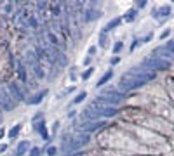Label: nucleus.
<instances>
[{
	"label": "nucleus",
	"mask_w": 174,
	"mask_h": 156,
	"mask_svg": "<svg viewBox=\"0 0 174 156\" xmlns=\"http://www.w3.org/2000/svg\"><path fill=\"white\" fill-rule=\"evenodd\" d=\"M155 78L153 71H143V69H130L127 73H124L118 80V89L122 92H129L139 89V87L146 85L148 82H152Z\"/></svg>",
	"instance_id": "obj_1"
},
{
	"label": "nucleus",
	"mask_w": 174,
	"mask_h": 156,
	"mask_svg": "<svg viewBox=\"0 0 174 156\" xmlns=\"http://www.w3.org/2000/svg\"><path fill=\"white\" fill-rule=\"evenodd\" d=\"M143 68H150V71H165V69H169V61L165 59H158V57H146V59L141 63Z\"/></svg>",
	"instance_id": "obj_2"
},
{
	"label": "nucleus",
	"mask_w": 174,
	"mask_h": 156,
	"mask_svg": "<svg viewBox=\"0 0 174 156\" xmlns=\"http://www.w3.org/2000/svg\"><path fill=\"white\" fill-rule=\"evenodd\" d=\"M16 106H17V102L11 97L9 90H7V89H4V87H0V109L11 111V109H14Z\"/></svg>",
	"instance_id": "obj_3"
},
{
	"label": "nucleus",
	"mask_w": 174,
	"mask_h": 156,
	"mask_svg": "<svg viewBox=\"0 0 174 156\" xmlns=\"http://www.w3.org/2000/svg\"><path fill=\"white\" fill-rule=\"evenodd\" d=\"M91 108L94 109L96 113H99L101 116H104V118H112V116H117V115H118V109L117 108H112V106H103V104L92 102Z\"/></svg>",
	"instance_id": "obj_4"
},
{
	"label": "nucleus",
	"mask_w": 174,
	"mask_h": 156,
	"mask_svg": "<svg viewBox=\"0 0 174 156\" xmlns=\"http://www.w3.org/2000/svg\"><path fill=\"white\" fill-rule=\"evenodd\" d=\"M103 127H106V121L99 120V121H84L78 125V128L85 132V134H91V132H96V130H101Z\"/></svg>",
	"instance_id": "obj_5"
},
{
	"label": "nucleus",
	"mask_w": 174,
	"mask_h": 156,
	"mask_svg": "<svg viewBox=\"0 0 174 156\" xmlns=\"http://www.w3.org/2000/svg\"><path fill=\"white\" fill-rule=\"evenodd\" d=\"M9 94H11V97H14V99H16V102H26L25 94L21 92V89H19V85H17L16 82H11V83H9Z\"/></svg>",
	"instance_id": "obj_6"
},
{
	"label": "nucleus",
	"mask_w": 174,
	"mask_h": 156,
	"mask_svg": "<svg viewBox=\"0 0 174 156\" xmlns=\"http://www.w3.org/2000/svg\"><path fill=\"white\" fill-rule=\"evenodd\" d=\"M47 89H44L42 92H39V94H35L33 97H31V99H26V102L30 104V106H35V104H40L44 101V97H45V95H47Z\"/></svg>",
	"instance_id": "obj_7"
},
{
	"label": "nucleus",
	"mask_w": 174,
	"mask_h": 156,
	"mask_svg": "<svg viewBox=\"0 0 174 156\" xmlns=\"http://www.w3.org/2000/svg\"><path fill=\"white\" fill-rule=\"evenodd\" d=\"M153 14H155L157 19H160V21H162L164 17H169V14H171V7H169V5H162V7H158Z\"/></svg>",
	"instance_id": "obj_8"
},
{
	"label": "nucleus",
	"mask_w": 174,
	"mask_h": 156,
	"mask_svg": "<svg viewBox=\"0 0 174 156\" xmlns=\"http://www.w3.org/2000/svg\"><path fill=\"white\" fill-rule=\"evenodd\" d=\"M99 16H101V11H96V9H87L85 16H84V21L91 23V21H94V19H98Z\"/></svg>",
	"instance_id": "obj_9"
},
{
	"label": "nucleus",
	"mask_w": 174,
	"mask_h": 156,
	"mask_svg": "<svg viewBox=\"0 0 174 156\" xmlns=\"http://www.w3.org/2000/svg\"><path fill=\"white\" fill-rule=\"evenodd\" d=\"M16 68H17V76H19V80H21L23 83L28 82V76H26V69L25 66L21 64V61H16Z\"/></svg>",
	"instance_id": "obj_10"
},
{
	"label": "nucleus",
	"mask_w": 174,
	"mask_h": 156,
	"mask_svg": "<svg viewBox=\"0 0 174 156\" xmlns=\"http://www.w3.org/2000/svg\"><path fill=\"white\" fill-rule=\"evenodd\" d=\"M28 151V141H21L16 147V153L12 156H25V153Z\"/></svg>",
	"instance_id": "obj_11"
},
{
	"label": "nucleus",
	"mask_w": 174,
	"mask_h": 156,
	"mask_svg": "<svg viewBox=\"0 0 174 156\" xmlns=\"http://www.w3.org/2000/svg\"><path fill=\"white\" fill-rule=\"evenodd\" d=\"M35 128H37V132H39V134L44 137V141H47V139H49V134H47V128H45V121L42 120L40 123H37V125H35Z\"/></svg>",
	"instance_id": "obj_12"
},
{
	"label": "nucleus",
	"mask_w": 174,
	"mask_h": 156,
	"mask_svg": "<svg viewBox=\"0 0 174 156\" xmlns=\"http://www.w3.org/2000/svg\"><path fill=\"white\" fill-rule=\"evenodd\" d=\"M120 23H122V19H120V17H115L113 21H110L108 24H106V26L103 28V33H108L110 30H113V28H117V26L120 24Z\"/></svg>",
	"instance_id": "obj_13"
},
{
	"label": "nucleus",
	"mask_w": 174,
	"mask_h": 156,
	"mask_svg": "<svg viewBox=\"0 0 174 156\" xmlns=\"http://www.w3.org/2000/svg\"><path fill=\"white\" fill-rule=\"evenodd\" d=\"M112 76H113V71H112V69H108V71H106V73H104L103 76H101L99 80H98V83H96V87H101V85H104V83L108 82V80H112Z\"/></svg>",
	"instance_id": "obj_14"
},
{
	"label": "nucleus",
	"mask_w": 174,
	"mask_h": 156,
	"mask_svg": "<svg viewBox=\"0 0 174 156\" xmlns=\"http://www.w3.org/2000/svg\"><path fill=\"white\" fill-rule=\"evenodd\" d=\"M136 14H138V9H129L126 12V16H124V21L126 23H132L136 19Z\"/></svg>",
	"instance_id": "obj_15"
},
{
	"label": "nucleus",
	"mask_w": 174,
	"mask_h": 156,
	"mask_svg": "<svg viewBox=\"0 0 174 156\" xmlns=\"http://www.w3.org/2000/svg\"><path fill=\"white\" fill-rule=\"evenodd\" d=\"M77 141L82 144V146H85V144H89V141H91V135L85 134V132H80V134H78V137H77Z\"/></svg>",
	"instance_id": "obj_16"
},
{
	"label": "nucleus",
	"mask_w": 174,
	"mask_h": 156,
	"mask_svg": "<svg viewBox=\"0 0 174 156\" xmlns=\"http://www.w3.org/2000/svg\"><path fill=\"white\" fill-rule=\"evenodd\" d=\"M21 127H23L21 123H16V125H14L12 128L9 130V137H11V139H14V137H16V135L19 134V130H21Z\"/></svg>",
	"instance_id": "obj_17"
},
{
	"label": "nucleus",
	"mask_w": 174,
	"mask_h": 156,
	"mask_svg": "<svg viewBox=\"0 0 174 156\" xmlns=\"http://www.w3.org/2000/svg\"><path fill=\"white\" fill-rule=\"evenodd\" d=\"M99 47H103V49H106V47H108V40H106V33H103V31L99 33Z\"/></svg>",
	"instance_id": "obj_18"
},
{
	"label": "nucleus",
	"mask_w": 174,
	"mask_h": 156,
	"mask_svg": "<svg viewBox=\"0 0 174 156\" xmlns=\"http://www.w3.org/2000/svg\"><path fill=\"white\" fill-rule=\"evenodd\" d=\"M33 66H35V75H37V76H39V78H44V76H45V73H44V69L40 68L39 63H35Z\"/></svg>",
	"instance_id": "obj_19"
},
{
	"label": "nucleus",
	"mask_w": 174,
	"mask_h": 156,
	"mask_svg": "<svg viewBox=\"0 0 174 156\" xmlns=\"http://www.w3.org/2000/svg\"><path fill=\"white\" fill-rule=\"evenodd\" d=\"M85 97H87V92H80V94H78L77 97L73 99V104H80L84 99H85Z\"/></svg>",
	"instance_id": "obj_20"
},
{
	"label": "nucleus",
	"mask_w": 174,
	"mask_h": 156,
	"mask_svg": "<svg viewBox=\"0 0 174 156\" xmlns=\"http://www.w3.org/2000/svg\"><path fill=\"white\" fill-rule=\"evenodd\" d=\"M122 49H124V43H122V42H117L115 45H113V54H118Z\"/></svg>",
	"instance_id": "obj_21"
},
{
	"label": "nucleus",
	"mask_w": 174,
	"mask_h": 156,
	"mask_svg": "<svg viewBox=\"0 0 174 156\" xmlns=\"http://www.w3.org/2000/svg\"><path fill=\"white\" fill-rule=\"evenodd\" d=\"M92 73H94V68H87V69H85V73H82V78H84V80H87V78L91 76Z\"/></svg>",
	"instance_id": "obj_22"
},
{
	"label": "nucleus",
	"mask_w": 174,
	"mask_h": 156,
	"mask_svg": "<svg viewBox=\"0 0 174 156\" xmlns=\"http://www.w3.org/2000/svg\"><path fill=\"white\" fill-rule=\"evenodd\" d=\"M47 154H49V156H56V154H57V149H56L54 146H51V147L47 149Z\"/></svg>",
	"instance_id": "obj_23"
},
{
	"label": "nucleus",
	"mask_w": 174,
	"mask_h": 156,
	"mask_svg": "<svg viewBox=\"0 0 174 156\" xmlns=\"http://www.w3.org/2000/svg\"><path fill=\"white\" fill-rule=\"evenodd\" d=\"M30 156H40V147H31Z\"/></svg>",
	"instance_id": "obj_24"
},
{
	"label": "nucleus",
	"mask_w": 174,
	"mask_h": 156,
	"mask_svg": "<svg viewBox=\"0 0 174 156\" xmlns=\"http://www.w3.org/2000/svg\"><path fill=\"white\" fill-rule=\"evenodd\" d=\"M49 40L52 42V45H56V43H57V38H56V35H54V33H49Z\"/></svg>",
	"instance_id": "obj_25"
},
{
	"label": "nucleus",
	"mask_w": 174,
	"mask_h": 156,
	"mask_svg": "<svg viewBox=\"0 0 174 156\" xmlns=\"http://www.w3.org/2000/svg\"><path fill=\"white\" fill-rule=\"evenodd\" d=\"M118 63H120V57L118 56H115V57H112V59H110V64H118Z\"/></svg>",
	"instance_id": "obj_26"
},
{
	"label": "nucleus",
	"mask_w": 174,
	"mask_h": 156,
	"mask_svg": "<svg viewBox=\"0 0 174 156\" xmlns=\"http://www.w3.org/2000/svg\"><path fill=\"white\" fill-rule=\"evenodd\" d=\"M165 49H167V50H169L171 54H172V52H174V42H169L167 45H165Z\"/></svg>",
	"instance_id": "obj_27"
},
{
	"label": "nucleus",
	"mask_w": 174,
	"mask_h": 156,
	"mask_svg": "<svg viewBox=\"0 0 174 156\" xmlns=\"http://www.w3.org/2000/svg\"><path fill=\"white\" fill-rule=\"evenodd\" d=\"M59 64H61V66L66 64V56H65V54H61V56H59Z\"/></svg>",
	"instance_id": "obj_28"
},
{
	"label": "nucleus",
	"mask_w": 174,
	"mask_h": 156,
	"mask_svg": "<svg viewBox=\"0 0 174 156\" xmlns=\"http://www.w3.org/2000/svg\"><path fill=\"white\" fill-rule=\"evenodd\" d=\"M144 5H146V2H144V0H139V2H138V5H136V7H138V9H143Z\"/></svg>",
	"instance_id": "obj_29"
},
{
	"label": "nucleus",
	"mask_w": 174,
	"mask_h": 156,
	"mask_svg": "<svg viewBox=\"0 0 174 156\" xmlns=\"http://www.w3.org/2000/svg\"><path fill=\"white\" fill-rule=\"evenodd\" d=\"M169 33H171V30H165V31H162V35H160V38H162V40H164V38H165V37H167V35H169Z\"/></svg>",
	"instance_id": "obj_30"
},
{
	"label": "nucleus",
	"mask_w": 174,
	"mask_h": 156,
	"mask_svg": "<svg viewBox=\"0 0 174 156\" xmlns=\"http://www.w3.org/2000/svg\"><path fill=\"white\" fill-rule=\"evenodd\" d=\"M71 156H85V153H84V151H77V153H73Z\"/></svg>",
	"instance_id": "obj_31"
},
{
	"label": "nucleus",
	"mask_w": 174,
	"mask_h": 156,
	"mask_svg": "<svg viewBox=\"0 0 174 156\" xmlns=\"http://www.w3.org/2000/svg\"><path fill=\"white\" fill-rule=\"evenodd\" d=\"M40 118H44V116H42V113H39V115H35L33 121H39V120H40Z\"/></svg>",
	"instance_id": "obj_32"
},
{
	"label": "nucleus",
	"mask_w": 174,
	"mask_h": 156,
	"mask_svg": "<svg viewBox=\"0 0 174 156\" xmlns=\"http://www.w3.org/2000/svg\"><path fill=\"white\" fill-rule=\"evenodd\" d=\"M5 149H7V146H5V144H2V146H0V153H5Z\"/></svg>",
	"instance_id": "obj_33"
},
{
	"label": "nucleus",
	"mask_w": 174,
	"mask_h": 156,
	"mask_svg": "<svg viewBox=\"0 0 174 156\" xmlns=\"http://www.w3.org/2000/svg\"><path fill=\"white\" fill-rule=\"evenodd\" d=\"M94 52H96V47H94V45H92V47L89 49V54H91V56H92V54H94Z\"/></svg>",
	"instance_id": "obj_34"
},
{
	"label": "nucleus",
	"mask_w": 174,
	"mask_h": 156,
	"mask_svg": "<svg viewBox=\"0 0 174 156\" xmlns=\"http://www.w3.org/2000/svg\"><path fill=\"white\" fill-rule=\"evenodd\" d=\"M5 135V130L4 128H0V141H2V137Z\"/></svg>",
	"instance_id": "obj_35"
},
{
	"label": "nucleus",
	"mask_w": 174,
	"mask_h": 156,
	"mask_svg": "<svg viewBox=\"0 0 174 156\" xmlns=\"http://www.w3.org/2000/svg\"><path fill=\"white\" fill-rule=\"evenodd\" d=\"M75 113H77V111H70V113H68V118H73V116H75Z\"/></svg>",
	"instance_id": "obj_36"
},
{
	"label": "nucleus",
	"mask_w": 174,
	"mask_h": 156,
	"mask_svg": "<svg viewBox=\"0 0 174 156\" xmlns=\"http://www.w3.org/2000/svg\"><path fill=\"white\" fill-rule=\"evenodd\" d=\"M0 121H2V116H0Z\"/></svg>",
	"instance_id": "obj_37"
}]
</instances>
